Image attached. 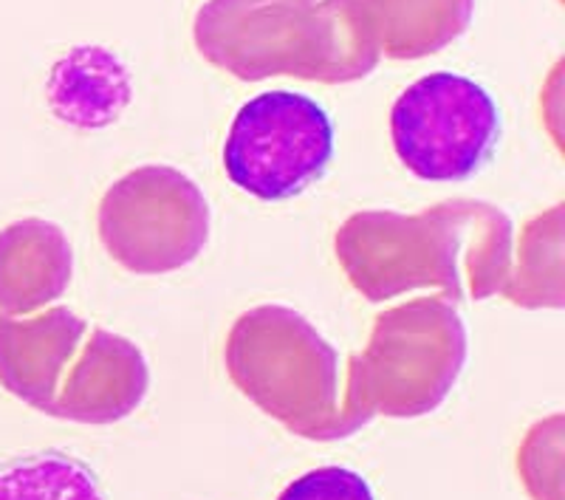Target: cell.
<instances>
[{
	"instance_id": "6da1fadb",
	"label": "cell",
	"mask_w": 565,
	"mask_h": 500,
	"mask_svg": "<svg viewBox=\"0 0 565 500\" xmlns=\"http://www.w3.org/2000/svg\"><path fill=\"white\" fill-rule=\"evenodd\" d=\"M337 260L365 300L441 289L450 302L501 295L514 260V224L501 206L452 199L405 215L356 212L337 230Z\"/></svg>"
},
{
	"instance_id": "7a4b0ae2",
	"label": "cell",
	"mask_w": 565,
	"mask_h": 500,
	"mask_svg": "<svg viewBox=\"0 0 565 500\" xmlns=\"http://www.w3.org/2000/svg\"><path fill=\"white\" fill-rule=\"evenodd\" d=\"M193 38L206 63L244 83H356L382 57L362 0H206Z\"/></svg>"
},
{
	"instance_id": "3957f363",
	"label": "cell",
	"mask_w": 565,
	"mask_h": 500,
	"mask_svg": "<svg viewBox=\"0 0 565 500\" xmlns=\"http://www.w3.org/2000/svg\"><path fill=\"white\" fill-rule=\"evenodd\" d=\"M467 353V326L447 297L387 308L348 365L340 438L360 433L376 416L418 418L438 411L463 373Z\"/></svg>"
},
{
	"instance_id": "277c9868",
	"label": "cell",
	"mask_w": 565,
	"mask_h": 500,
	"mask_svg": "<svg viewBox=\"0 0 565 500\" xmlns=\"http://www.w3.org/2000/svg\"><path fill=\"white\" fill-rule=\"evenodd\" d=\"M226 373L257 411L309 442L340 438V353L289 306H257L226 337Z\"/></svg>"
},
{
	"instance_id": "5b68a950",
	"label": "cell",
	"mask_w": 565,
	"mask_h": 500,
	"mask_svg": "<svg viewBox=\"0 0 565 500\" xmlns=\"http://www.w3.org/2000/svg\"><path fill=\"white\" fill-rule=\"evenodd\" d=\"M97 226L103 246L122 269L170 275L204 252L210 204L190 175L168 164H148L105 190Z\"/></svg>"
},
{
	"instance_id": "8992f818",
	"label": "cell",
	"mask_w": 565,
	"mask_h": 500,
	"mask_svg": "<svg viewBox=\"0 0 565 500\" xmlns=\"http://www.w3.org/2000/svg\"><path fill=\"white\" fill-rule=\"evenodd\" d=\"M334 159L331 116L306 94L266 91L244 105L224 141L230 181L260 201H289L309 190Z\"/></svg>"
},
{
	"instance_id": "52a82bcc",
	"label": "cell",
	"mask_w": 565,
	"mask_h": 500,
	"mask_svg": "<svg viewBox=\"0 0 565 500\" xmlns=\"http://www.w3.org/2000/svg\"><path fill=\"white\" fill-rule=\"evenodd\" d=\"M498 136L501 114L489 91L452 71L416 79L391 108L393 150L422 181H467L494 153Z\"/></svg>"
},
{
	"instance_id": "ba28073f",
	"label": "cell",
	"mask_w": 565,
	"mask_h": 500,
	"mask_svg": "<svg viewBox=\"0 0 565 500\" xmlns=\"http://www.w3.org/2000/svg\"><path fill=\"white\" fill-rule=\"evenodd\" d=\"M148 391L150 368L141 348L122 333L90 328L49 416L94 427L116 424L136 413Z\"/></svg>"
},
{
	"instance_id": "9c48e42d",
	"label": "cell",
	"mask_w": 565,
	"mask_h": 500,
	"mask_svg": "<svg viewBox=\"0 0 565 500\" xmlns=\"http://www.w3.org/2000/svg\"><path fill=\"white\" fill-rule=\"evenodd\" d=\"M85 333L88 322L65 306L23 317L0 315V385L49 416Z\"/></svg>"
},
{
	"instance_id": "30bf717a",
	"label": "cell",
	"mask_w": 565,
	"mask_h": 500,
	"mask_svg": "<svg viewBox=\"0 0 565 500\" xmlns=\"http://www.w3.org/2000/svg\"><path fill=\"white\" fill-rule=\"evenodd\" d=\"M74 249L57 224L23 219L0 230V311L34 315L68 291Z\"/></svg>"
},
{
	"instance_id": "8fae6325",
	"label": "cell",
	"mask_w": 565,
	"mask_h": 500,
	"mask_svg": "<svg viewBox=\"0 0 565 500\" xmlns=\"http://www.w3.org/2000/svg\"><path fill=\"white\" fill-rule=\"evenodd\" d=\"M130 74L103 45H79L49 77V105L60 123L83 130L108 128L130 103Z\"/></svg>"
},
{
	"instance_id": "7c38bea8",
	"label": "cell",
	"mask_w": 565,
	"mask_h": 500,
	"mask_svg": "<svg viewBox=\"0 0 565 500\" xmlns=\"http://www.w3.org/2000/svg\"><path fill=\"white\" fill-rule=\"evenodd\" d=\"M362 9L380 54L422 60L467 32L476 0H362Z\"/></svg>"
},
{
	"instance_id": "4fadbf2b",
	"label": "cell",
	"mask_w": 565,
	"mask_h": 500,
	"mask_svg": "<svg viewBox=\"0 0 565 500\" xmlns=\"http://www.w3.org/2000/svg\"><path fill=\"white\" fill-rule=\"evenodd\" d=\"M565 206L540 212L523 226L521 241L514 246L518 260L501 295L521 308H563L565 302V266L563 241Z\"/></svg>"
},
{
	"instance_id": "5bb4252c",
	"label": "cell",
	"mask_w": 565,
	"mask_h": 500,
	"mask_svg": "<svg viewBox=\"0 0 565 500\" xmlns=\"http://www.w3.org/2000/svg\"><path fill=\"white\" fill-rule=\"evenodd\" d=\"M0 500H105L88 464L65 453H38L0 467Z\"/></svg>"
},
{
	"instance_id": "9a60e30c",
	"label": "cell",
	"mask_w": 565,
	"mask_h": 500,
	"mask_svg": "<svg viewBox=\"0 0 565 500\" xmlns=\"http://www.w3.org/2000/svg\"><path fill=\"white\" fill-rule=\"evenodd\" d=\"M518 469L534 500H563V416L534 424L518 456Z\"/></svg>"
},
{
	"instance_id": "2e32d148",
	"label": "cell",
	"mask_w": 565,
	"mask_h": 500,
	"mask_svg": "<svg viewBox=\"0 0 565 500\" xmlns=\"http://www.w3.org/2000/svg\"><path fill=\"white\" fill-rule=\"evenodd\" d=\"M277 500H376L371 483L348 467H320L300 475Z\"/></svg>"
}]
</instances>
